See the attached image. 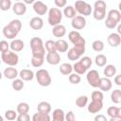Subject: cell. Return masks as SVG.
Returning <instances> with one entry per match:
<instances>
[{
    "instance_id": "60d3db41",
    "label": "cell",
    "mask_w": 121,
    "mask_h": 121,
    "mask_svg": "<svg viewBox=\"0 0 121 121\" xmlns=\"http://www.w3.org/2000/svg\"><path fill=\"white\" fill-rule=\"evenodd\" d=\"M68 80H69V82L72 83V84H78V83L80 82V80H81V78H80V76H79L78 74H77V73H73V74L71 73V74L69 75Z\"/></svg>"
},
{
    "instance_id": "d6986e66",
    "label": "cell",
    "mask_w": 121,
    "mask_h": 121,
    "mask_svg": "<svg viewBox=\"0 0 121 121\" xmlns=\"http://www.w3.org/2000/svg\"><path fill=\"white\" fill-rule=\"evenodd\" d=\"M3 76L8 79H14L19 76V72L17 71L16 68H14V66H9L4 70Z\"/></svg>"
},
{
    "instance_id": "44dd1931",
    "label": "cell",
    "mask_w": 121,
    "mask_h": 121,
    "mask_svg": "<svg viewBox=\"0 0 121 121\" xmlns=\"http://www.w3.org/2000/svg\"><path fill=\"white\" fill-rule=\"evenodd\" d=\"M52 34L56 37V38H62L65 34H66V27L63 25H57L53 26L52 29Z\"/></svg>"
},
{
    "instance_id": "5b68a950",
    "label": "cell",
    "mask_w": 121,
    "mask_h": 121,
    "mask_svg": "<svg viewBox=\"0 0 121 121\" xmlns=\"http://www.w3.org/2000/svg\"><path fill=\"white\" fill-rule=\"evenodd\" d=\"M62 20V12L60 11V9L58 8H51L48 10V17H47V21L48 24L52 26H57L59 24H60Z\"/></svg>"
},
{
    "instance_id": "681fc988",
    "label": "cell",
    "mask_w": 121,
    "mask_h": 121,
    "mask_svg": "<svg viewBox=\"0 0 121 121\" xmlns=\"http://www.w3.org/2000/svg\"><path fill=\"white\" fill-rule=\"evenodd\" d=\"M64 120H66V121H75L76 120V116H75L74 112L72 111H69L67 113H65Z\"/></svg>"
},
{
    "instance_id": "ee69618b",
    "label": "cell",
    "mask_w": 121,
    "mask_h": 121,
    "mask_svg": "<svg viewBox=\"0 0 121 121\" xmlns=\"http://www.w3.org/2000/svg\"><path fill=\"white\" fill-rule=\"evenodd\" d=\"M79 61H80V62H81L87 69H89V68L91 67L92 63H93L92 59H91L90 57H88V56H84V57H82V58L79 60Z\"/></svg>"
},
{
    "instance_id": "30bf717a",
    "label": "cell",
    "mask_w": 121,
    "mask_h": 121,
    "mask_svg": "<svg viewBox=\"0 0 121 121\" xmlns=\"http://www.w3.org/2000/svg\"><path fill=\"white\" fill-rule=\"evenodd\" d=\"M71 25L72 27L75 28L76 30L83 29L86 26V19L82 15H76L74 18H72Z\"/></svg>"
},
{
    "instance_id": "7a4b0ae2",
    "label": "cell",
    "mask_w": 121,
    "mask_h": 121,
    "mask_svg": "<svg viewBox=\"0 0 121 121\" xmlns=\"http://www.w3.org/2000/svg\"><path fill=\"white\" fill-rule=\"evenodd\" d=\"M29 43H30V47H31L32 56H36V57H44L45 56L44 44L41 38L33 37L30 40Z\"/></svg>"
},
{
    "instance_id": "e575fe53",
    "label": "cell",
    "mask_w": 121,
    "mask_h": 121,
    "mask_svg": "<svg viewBox=\"0 0 121 121\" xmlns=\"http://www.w3.org/2000/svg\"><path fill=\"white\" fill-rule=\"evenodd\" d=\"M64 115H65V113L62 109H56L53 111V120L54 121H63Z\"/></svg>"
},
{
    "instance_id": "9c48e42d",
    "label": "cell",
    "mask_w": 121,
    "mask_h": 121,
    "mask_svg": "<svg viewBox=\"0 0 121 121\" xmlns=\"http://www.w3.org/2000/svg\"><path fill=\"white\" fill-rule=\"evenodd\" d=\"M68 39L69 41L74 44V45H77V44H86V41L85 39L80 35V33L77 30H72L69 32L68 34Z\"/></svg>"
},
{
    "instance_id": "8fae6325",
    "label": "cell",
    "mask_w": 121,
    "mask_h": 121,
    "mask_svg": "<svg viewBox=\"0 0 121 121\" xmlns=\"http://www.w3.org/2000/svg\"><path fill=\"white\" fill-rule=\"evenodd\" d=\"M107 114L110 116V121H116L121 119V109L119 107L111 106L107 109Z\"/></svg>"
},
{
    "instance_id": "f6af8a7d",
    "label": "cell",
    "mask_w": 121,
    "mask_h": 121,
    "mask_svg": "<svg viewBox=\"0 0 121 121\" xmlns=\"http://www.w3.org/2000/svg\"><path fill=\"white\" fill-rule=\"evenodd\" d=\"M91 97H92V100H101V101H103L104 95L101 91H94L92 93Z\"/></svg>"
},
{
    "instance_id": "2e32d148",
    "label": "cell",
    "mask_w": 121,
    "mask_h": 121,
    "mask_svg": "<svg viewBox=\"0 0 121 121\" xmlns=\"http://www.w3.org/2000/svg\"><path fill=\"white\" fill-rule=\"evenodd\" d=\"M12 10L16 15L22 16L26 12V6L25 3L18 1V2H15L14 5L12 6Z\"/></svg>"
},
{
    "instance_id": "680465c9",
    "label": "cell",
    "mask_w": 121,
    "mask_h": 121,
    "mask_svg": "<svg viewBox=\"0 0 121 121\" xmlns=\"http://www.w3.org/2000/svg\"><path fill=\"white\" fill-rule=\"evenodd\" d=\"M15 1H16V2H18V1H20V0H15Z\"/></svg>"
},
{
    "instance_id": "d4e9b609",
    "label": "cell",
    "mask_w": 121,
    "mask_h": 121,
    "mask_svg": "<svg viewBox=\"0 0 121 121\" xmlns=\"http://www.w3.org/2000/svg\"><path fill=\"white\" fill-rule=\"evenodd\" d=\"M50 119L51 118L49 116V113H45V112H37L32 116L33 121H49Z\"/></svg>"
},
{
    "instance_id": "836d02e7",
    "label": "cell",
    "mask_w": 121,
    "mask_h": 121,
    "mask_svg": "<svg viewBox=\"0 0 121 121\" xmlns=\"http://www.w3.org/2000/svg\"><path fill=\"white\" fill-rule=\"evenodd\" d=\"M25 84H24V80L22 78H14L12 79L11 82V87L13 90L15 91H21L24 88Z\"/></svg>"
},
{
    "instance_id": "f546056e",
    "label": "cell",
    "mask_w": 121,
    "mask_h": 121,
    "mask_svg": "<svg viewBox=\"0 0 121 121\" xmlns=\"http://www.w3.org/2000/svg\"><path fill=\"white\" fill-rule=\"evenodd\" d=\"M73 71V65L68 63V62H64L62 64H60V74L66 76V75H70Z\"/></svg>"
},
{
    "instance_id": "9f6ffc18",
    "label": "cell",
    "mask_w": 121,
    "mask_h": 121,
    "mask_svg": "<svg viewBox=\"0 0 121 121\" xmlns=\"http://www.w3.org/2000/svg\"><path fill=\"white\" fill-rule=\"evenodd\" d=\"M3 120H4V117H3V116H1V115H0V121H3Z\"/></svg>"
},
{
    "instance_id": "db71d44e",
    "label": "cell",
    "mask_w": 121,
    "mask_h": 121,
    "mask_svg": "<svg viewBox=\"0 0 121 121\" xmlns=\"http://www.w3.org/2000/svg\"><path fill=\"white\" fill-rule=\"evenodd\" d=\"M35 1H36V0H24V3H25L26 5V4H29V5H30V4H33Z\"/></svg>"
},
{
    "instance_id": "d6a6232c",
    "label": "cell",
    "mask_w": 121,
    "mask_h": 121,
    "mask_svg": "<svg viewBox=\"0 0 121 121\" xmlns=\"http://www.w3.org/2000/svg\"><path fill=\"white\" fill-rule=\"evenodd\" d=\"M108 60H107V57L103 54H98L95 56V64L98 66V67H103L106 65Z\"/></svg>"
},
{
    "instance_id": "ffe728a7",
    "label": "cell",
    "mask_w": 121,
    "mask_h": 121,
    "mask_svg": "<svg viewBox=\"0 0 121 121\" xmlns=\"http://www.w3.org/2000/svg\"><path fill=\"white\" fill-rule=\"evenodd\" d=\"M25 43L20 39H12L11 43H9V48L14 52H20L24 49Z\"/></svg>"
},
{
    "instance_id": "c3c4849f",
    "label": "cell",
    "mask_w": 121,
    "mask_h": 121,
    "mask_svg": "<svg viewBox=\"0 0 121 121\" xmlns=\"http://www.w3.org/2000/svg\"><path fill=\"white\" fill-rule=\"evenodd\" d=\"M16 119L18 121H29L30 120V116L28 115V113H19L16 117Z\"/></svg>"
},
{
    "instance_id": "11a10c76",
    "label": "cell",
    "mask_w": 121,
    "mask_h": 121,
    "mask_svg": "<svg viewBox=\"0 0 121 121\" xmlns=\"http://www.w3.org/2000/svg\"><path fill=\"white\" fill-rule=\"evenodd\" d=\"M116 26H117V33H118V34L120 35V34H121V26H120V25L118 24V25H117Z\"/></svg>"
},
{
    "instance_id": "603a6c76",
    "label": "cell",
    "mask_w": 121,
    "mask_h": 121,
    "mask_svg": "<svg viewBox=\"0 0 121 121\" xmlns=\"http://www.w3.org/2000/svg\"><path fill=\"white\" fill-rule=\"evenodd\" d=\"M55 45H56V50L59 53H64L68 50V43L63 39H59L58 41H56Z\"/></svg>"
},
{
    "instance_id": "6f0895ef",
    "label": "cell",
    "mask_w": 121,
    "mask_h": 121,
    "mask_svg": "<svg viewBox=\"0 0 121 121\" xmlns=\"http://www.w3.org/2000/svg\"><path fill=\"white\" fill-rule=\"evenodd\" d=\"M3 78V74H2V73H1V72H0V79H1V78Z\"/></svg>"
},
{
    "instance_id": "d590c367",
    "label": "cell",
    "mask_w": 121,
    "mask_h": 121,
    "mask_svg": "<svg viewBox=\"0 0 121 121\" xmlns=\"http://www.w3.org/2000/svg\"><path fill=\"white\" fill-rule=\"evenodd\" d=\"M31 65L33 67H41L43 62H44V57H36V56H32L31 58Z\"/></svg>"
},
{
    "instance_id": "7c38bea8",
    "label": "cell",
    "mask_w": 121,
    "mask_h": 121,
    "mask_svg": "<svg viewBox=\"0 0 121 121\" xmlns=\"http://www.w3.org/2000/svg\"><path fill=\"white\" fill-rule=\"evenodd\" d=\"M33 10L38 15H44L48 11V7L42 1H35L33 3Z\"/></svg>"
},
{
    "instance_id": "83f0119b",
    "label": "cell",
    "mask_w": 121,
    "mask_h": 121,
    "mask_svg": "<svg viewBox=\"0 0 121 121\" xmlns=\"http://www.w3.org/2000/svg\"><path fill=\"white\" fill-rule=\"evenodd\" d=\"M66 18L72 19L77 15V11L75 9V8L73 6H65L64 9H63V13H62Z\"/></svg>"
},
{
    "instance_id": "5bb4252c",
    "label": "cell",
    "mask_w": 121,
    "mask_h": 121,
    "mask_svg": "<svg viewBox=\"0 0 121 121\" xmlns=\"http://www.w3.org/2000/svg\"><path fill=\"white\" fill-rule=\"evenodd\" d=\"M45 60H46V61L49 64H51V65H57L60 61V56L59 52H57V51L47 52V54L45 56Z\"/></svg>"
},
{
    "instance_id": "8d00e7d4",
    "label": "cell",
    "mask_w": 121,
    "mask_h": 121,
    "mask_svg": "<svg viewBox=\"0 0 121 121\" xmlns=\"http://www.w3.org/2000/svg\"><path fill=\"white\" fill-rule=\"evenodd\" d=\"M92 48L95 52H101L104 49V43L100 40H95L92 43Z\"/></svg>"
},
{
    "instance_id": "e0dca14e",
    "label": "cell",
    "mask_w": 121,
    "mask_h": 121,
    "mask_svg": "<svg viewBox=\"0 0 121 121\" xmlns=\"http://www.w3.org/2000/svg\"><path fill=\"white\" fill-rule=\"evenodd\" d=\"M112 80L110 79V78H100L99 80V84H98V88L103 91V92H108L112 89Z\"/></svg>"
},
{
    "instance_id": "ac0fdd59",
    "label": "cell",
    "mask_w": 121,
    "mask_h": 121,
    "mask_svg": "<svg viewBox=\"0 0 121 121\" xmlns=\"http://www.w3.org/2000/svg\"><path fill=\"white\" fill-rule=\"evenodd\" d=\"M29 26L34 30H40L43 26V20L39 16H35V17L30 19Z\"/></svg>"
},
{
    "instance_id": "7dc6e473",
    "label": "cell",
    "mask_w": 121,
    "mask_h": 121,
    "mask_svg": "<svg viewBox=\"0 0 121 121\" xmlns=\"http://www.w3.org/2000/svg\"><path fill=\"white\" fill-rule=\"evenodd\" d=\"M8 50H9V43L5 40L0 41V52L3 53Z\"/></svg>"
},
{
    "instance_id": "1f68e13d",
    "label": "cell",
    "mask_w": 121,
    "mask_h": 121,
    "mask_svg": "<svg viewBox=\"0 0 121 121\" xmlns=\"http://www.w3.org/2000/svg\"><path fill=\"white\" fill-rule=\"evenodd\" d=\"M111 100L114 104H119L121 102V90L115 89L111 94Z\"/></svg>"
},
{
    "instance_id": "ab89813d",
    "label": "cell",
    "mask_w": 121,
    "mask_h": 121,
    "mask_svg": "<svg viewBox=\"0 0 121 121\" xmlns=\"http://www.w3.org/2000/svg\"><path fill=\"white\" fill-rule=\"evenodd\" d=\"M44 48L47 52H54L56 50V45H55V41L53 40H48L44 43Z\"/></svg>"
},
{
    "instance_id": "74e56055",
    "label": "cell",
    "mask_w": 121,
    "mask_h": 121,
    "mask_svg": "<svg viewBox=\"0 0 121 121\" xmlns=\"http://www.w3.org/2000/svg\"><path fill=\"white\" fill-rule=\"evenodd\" d=\"M88 103V96L87 95H79L76 99V105L78 108H84Z\"/></svg>"
},
{
    "instance_id": "ba28073f",
    "label": "cell",
    "mask_w": 121,
    "mask_h": 121,
    "mask_svg": "<svg viewBox=\"0 0 121 121\" xmlns=\"http://www.w3.org/2000/svg\"><path fill=\"white\" fill-rule=\"evenodd\" d=\"M86 78H87L88 83L92 87H94V88L98 87L99 80H100V76H99V73L96 70H95V69L90 70L86 75Z\"/></svg>"
},
{
    "instance_id": "cb8c5ba5",
    "label": "cell",
    "mask_w": 121,
    "mask_h": 121,
    "mask_svg": "<svg viewBox=\"0 0 121 121\" xmlns=\"http://www.w3.org/2000/svg\"><path fill=\"white\" fill-rule=\"evenodd\" d=\"M66 52H67V58L70 60H78L81 57V54L74 46L72 48H70L69 50H67Z\"/></svg>"
},
{
    "instance_id": "7bdbcfd3",
    "label": "cell",
    "mask_w": 121,
    "mask_h": 121,
    "mask_svg": "<svg viewBox=\"0 0 121 121\" xmlns=\"http://www.w3.org/2000/svg\"><path fill=\"white\" fill-rule=\"evenodd\" d=\"M17 117V112L13 110H8L5 112V118L8 120H15Z\"/></svg>"
},
{
    "instance_id": "8992f818",
    "label": "cell",
    "mask_w": 121,
    "mask_h": 121,
    "mask_svg": "<svg viewBox=\"0 0 121 121\" xmlns=\"http://www.w3.org/2000/svg\"><path fill=\"white\" fill-rule=\"evenodd\" d=\"M1 60L9 66H15L19 62V56L14 51L8 50L1 54Z\"/></svg>"
},
{
    "instance_id": "3957f363",
    "label": "cell",
    "mask_w": 121,
    "mask_h": 121,
    "mask_svg": "<svg viewBox=\"0 0 121 121\" xmlns=\"http://www.w3.org/2000/svg\"><path fill=\"white\" fill-rule=\"evenodd\" d=\"M120 20H121V12L118 9H111L108 12L107 19L105 20V26L110 29H113L119 24Z\"/></svg>"
},
{
    "instance_id": "b9f144b4",
    "label": "cell",
    "mask_w": 121,
    "mask_h": 121,
    "mask_svg": "<svg viewBox=\"0 0 121 121\" xmlns=\"http://www.w3.org/2000/svg\"><path fill=\"white\" fill-rule=\"evenodd\" d=\"M11 8V0H0V9L7 11Z\"/></svg>"
},
{
    "instance_id": "4dcf8cb0",
    "label": "cell",
    "mask_w": 121,
    "mask_h": 121,
    "mask_svg": "<svg viewBox=\"0 0 121 121\" xmlns=\"http://www.w3.org/2000/svg\"><path fill=\"white\" fill-rule=\"evenodd\" d=\"M73 70L75 71V73L78 74V75H83L86 73V71L88 70L80 61H77L74 63L73 65Z\"/></svg>"
},
{
    "instance_id": "9a60e30c",
    "label": "cell",
    "mask_w": 121,
    "mask_h": 121,
    "mask_svg": "<svg viewBox=\"0 0 121 121\" xmlns=\"http://www.w3.org/2000/svg\"><path fill=\"white\" fill-rule=\"evenodd\" d=\"M107 41H108V43L112 46V47H117L118 45H120L121 43V37L118 33H115V32H112L111 33L108 38H107Z\"/></svg>"
},
{
    "instance_id": "f1b7e54d",
    "label": "cell",
    "mask_w": 121,
    "mask_h": 121,
    "mask_svg": "<svg viewBox=\"0 0 121 121\" xmlns=\"http://www.w3.org/2000/svg\"><path fill=\"white\" fill-rule=\"evenodd\" d=\"M92 13H93L94 18L95 20H97V21H102L106 17V9H94Z\"/></svg>"
},
{
    "instance_id": "4fadbf2b",
    "label": "cell",
    "mask_w": 121,
    "mask_h": 121,
    "mask_svg": "<svg viewBox=\"0 0 121 121\" xmlns=\"http://www.w3.org/2000/svg\"><path fill=\"white\" fill-rule=\"evenodd\" d=\"M103 108V101L101 100H92L87 106V110L91 113H97Z\"/></svg>"
},
{
    "instance_id": "f35d334b",
    "label": "cell",
    "mask_w": 121,
    "mask_h": 121,
    "mask_svg": "<svg viewBox=\"0 0 121 121\" xmlns=\"http://www.w3.org/2000/svg\"><path fill=\"white\" fill-rule=\"evenodd\" d=\"M16 111L18 113H26L29 111V105L26 102H20L17 105Z\"/></svg>"
},
{
    "instance_id": "4316f807",
    "label": "cell",
    "mask_w": 121,
    "mask_h": 121,
    "mask_svg": "<svg viewBox=\"0 0 121 121\" xmlns=\"http://www.w3.org/2000/svg\"><path fill=\"white\" fill-rule=\"evenodd\" d=\"M37 111L42 112H45V113H49L51 112V105L47 101H42L38 104Z\"/></svg>"
},
{
    "instance_id": "52a82bcc",
    "label": "cell",
    "mask_w": 121,
    "mask_h": 121,
    "mask_svg": "<svg viewBox=\"0 0 121 121\" xmlns=\"http://www.w3.org/2000/svg\"><path fill=\"white\" fill-rule=\"evenodd\" d=\"M74 8L76 9V11L78 13H79L82 16H89L91 15L92 11H93V8L91 7L90 4H88L87 2L83 1V0H78L76 1Z\"/></svg>"
},
{
    "instance_id": "f5cc1de1",
    "label": "cell",
    "mask_w": 121,
    "mask_h": 121,
    "mask_svg": "<svg viewBox=\"0 0 121 121\" xmlns=\"http://www.w3.org/2000/svg\"><path fill=\"white\" fill-rule=\"evenodd\" d=\"M113 80L117 86H121V75H116Z\"/></svg>"
},
{
    "instance_id": "7402d4cb",
    "label": "cell",
    "mask_w": 121,
    "mask_h": 121,
    "mask_svg": "<svg viewBox=\"0 0 121 121\" xmlns=\"http://www.w3.org/2000/svg\"><path fill=\"white\" fill-rule=\"evenodd\" d=\"M19 77L20 78H22L24 81H29L32 80L35 77V74L33 73L32 70L30 69H22L19 72Z\"/></svg>"
},
{
    "instance_id": "816d5d0a",
    "label": "cell",
    "mask_w": 121,
    "mask_h": 121,
    "mask_svg": "<svg viewBox=\"0 0 121 121\" xmlns=\"http://www.w3.org/2000/svg\"><path fill=\"white\" fill-rule=\"evenodd\" d=\"M95 121H107V118L103 114H98V115L95 116Z\"/></svg>"
},
{
    "instance_id": "6da1fadb",
    "label": "cell",
    "mask_w": 121,
    "mask_h": 121,
    "mask_svg": "<svg viewBox=\"0 0 121 121\" xmlns=\"http://www.w3.org/2000/svg\"><path fill=\"white\" fill-rule=\"evenodd\" d=\"M22 28V22L19 19H13L11 20L7 26L3 28V35L8 39H14L18 35Z\"/></svg>"
},
{
    "instance_id": "91938a15",
    "label": "cell",
    "mask_w": 121,
    "mask_h": 121,
    "mask_svg": "<svg viewBox=\"0 0 121 121\" xmlns=\"http://www.w3.org/2000/svg\"><path fill=\"white\" fill-rule=\"evenodd\" d=\"M0 63H1V59H0Z\"/></svg>"
},
{
    "instance_id": "bcb514c9",
    "label": "cell",
    "mask_w": 121,
    "mask_h": 121,
    "mask_svg": "<svg viewBox=\"0 0 121 121\" xmlns=\"http://www.w3.org/2000/svg\"><path fill=\"white\" fill-rule=\"evenodd\" d=\"M94 9H107V4L103 0H97V1L95 2Z\"/></svg>"
},
{
    "instance_id": "277c9868",
    "label": "cell",
    "mask_w": 121,
    "mask_h": 121,
    "mask_svg": "<svg viewBox=\"0 0 121 121\" xmlns=\"http://www.w3.org/2000/svg\"><path fill=\"white\" fill-rule=\"evenodd\" d=\"M35 78L37 79V82L43 87H47L52 82L50 74L45 69H39L35 74Z\"/></svg>"
},
{
    "instance_id": "f907efd6",
    "label": "cell",
    "mask_w": 121,
    "mask_h": 121,
    "mask_svg": "<svg viewBox=\"0 0 121 121\" xmlns=\"http://www.w3.org/2000/svg\"><path fill=\"white\" fill-rule=\"evenodd\" d=\"M54 3L58 8H64L67 4V0H54Z\"/></svg>"
},
{
    "instance_id": "484cf974",
    "label": "cell",
    "mask_w": 121,
    "mask_h": 121,
    "mask_svg": "<svg viewBox=\"0 0 121 121\" xmlns=\"http://www.w3.org/2000/svg\"><path fill=\"white\" fill-rule=\"evenodd\" d=\"M103 73L106 78H112V77L115 76V74H116V67L113 64H108L105 66Z\"/></svg>"
}]
</instances>
